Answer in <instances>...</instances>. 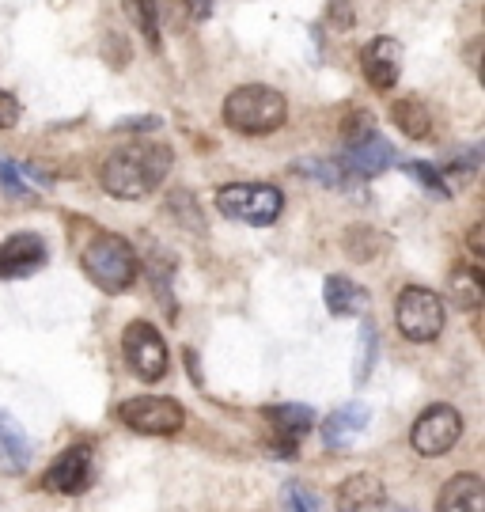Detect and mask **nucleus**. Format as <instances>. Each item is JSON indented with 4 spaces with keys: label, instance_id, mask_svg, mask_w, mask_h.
Instances as JSON below:
<instances>
[{
    "label": "nucleus",
    "instance_id": "obj_1",
    "mask_svg": "<svg viewBox=\"0 0 485 512\" xmlns=\"http://www.w3.org/2000/svg\"><path fill=\"white\" fill-rule=\"evenodd\" d=\"M167 171H171V148L137 141V145H122L110 152L99 167V183L110 198L137 202V198H148L167 179Z\"/></svg>",
    "mask_w": 485,
    "mask_h": 512
},
{
    "label": "nucleus",
    "instance_id": "obj_2",
    "mask_svg": "<svg viewBox=\"0 0 485 512\" xmlns=\"http://www.w3.org/2000/svg\"><path fill=\"white\" fill-rule=\"evenodd\" d=\"M288 103L281 92H273L266 84H247L235 88L224 99V122L239 133H273L277 126H285Z\"/></svg>",
    "mask_w": 485,
    "mask_h": 512
},
{
    "label": "nucleus",
    "instance_id": "obj_3",
    "mask_svg": "<svg viewBox=\"0 0 485 512\" xmlns=\"http://www.w3.org/2000/svg\"><path fill=\"white\" fill-rule=\"evenodd\" d=\"M84 274L103 289V293H126L129 285L137 281V255L122 236H95L84 247Z\"/></svg>",
    "mask_w": 485,
    "mask_h": 512
},
{
    "label": "nucleus",
    "instance_id": "obj_4",
    "mask_svg": "<svg viewBox=\"0 0 485 512\" xmlns=\"http://www.w3.org/2000/svg\"><path fill=\"white\" fill-rule=\"evenodd\" d=\"M281 190L266 183H228L216 190V209L228 220H243L254 228H266L281 217Z\"/></svg>",
    "mask_w": 485,
    "mask_h": 512
},
{
    "label": "nucleus",
    "instance_id": "obj_5",
    "mask_svg": "<svg viewBox=\"0 0 485 512\" xmlns=\"http://www.w3.org/2000/svg\"><path fill=\"white\" fill-rule=\"evenodd\" d=\"M395 319H398V330L410 342H436L440 330H444V300L432 293V289L410 285V289L398 293Z\"/></svg>",
    "mask_w": 485,
    "mask_h": 512
},
{
    "label": "nucleus",
    "instance_id": "obj_6",
    "mask_svg": "<svg viewBox=\"0 0 485 512\" xmlns=\"http://www.w3.org/2000/svg\"><path fill=\"white\" fill-rule=\"evenodd\" d=\"M459 437H463V414L444 403L429 406V410L414 421V433H410L414 452L417 456H429V459L448 456L451 448L459 444Z\"/></svg>",
    "mask_w": 485,
    "mask_h": 512
},
{
    "label": "nucleus",
    "instance_id": "obj_7",
    "mask_svg": "<svg viewBox=\"0 0 485 512\" xmlns=\"http://www.w3.org/2000/svg\"><path fill=\"white\" fill-rule=\"evenodd\" d=\"M118 418L126 421L133 433H144V437H171L179 433L186 414L175 399H160V395H141V399H129L122 403Z\"/></svg>",
    "mask_w": 485,
    "mask_h": 512
},
{
    "label": "nucleus",
    "instance_id": "obj_8",
    "mask_svg": "<svg viewBox=\"0 0 485 512\" xmlns=\"http://www.w3.org/2000/svg\"><path fill=\"white\" fill-rule=\"evenodd\" d=\"M353 122H357V126H353V133H349L345 167H349L353 175L376 179V175H383L387 167L395 164V152H391V145L372 129V118H368V114H364V118H353Z\"/></svg>",
    "mask_w": 485,
    "mask_h": 512
},
{
    "label": "nucleus",
    "instance_id": "obj_9",
    "mask_svg": "<svg viewBox=\"0 0 485 512\" xmlns=\"http://www.w3.org/2000/svg\"><path fill=\"white\" fill-rule=\"evenodd\" d=\"M122 346H126V361L141 380H160L167 372V346L152 323H141V319L129 323L122 334Z\"/></svg>",
    "mask_w": 485,
    "mask_h": 512
},
{
    "label": "nucleus",
    "instance_id": "obj_10",
    "mask_svg": "<svg viewBox=\"0 0 485 512\" xmlns=\"http://www.w3.org/2000/svg\"><path fill=\"white\" fill-rule=\"evenodd\" d=\"M42 486L50 494H84L91 486V448L88 444H72L69 452L50 463V471L42 475Z\"/></svg>",
    "mask_w": 485,
    "mask_h": 512
},
{
    "label": "nucleus",
    "instance_id": "obj_11",
    "mask_svg": "<svg viewBox=\"0 0 485 512\" xmlns=\"http://www.w3.org/2000/svg\"><path fill=\"white\" fill-rule=\"evenodd\" d=\"M266 421L273 425V452L281 459H292L296 456V444L315 429V410L311 406H300V403H281V406H266Z\"/></svg>",
    "mask_w": 485,
    "mask_h": 512
},
{
    "label": "nucleus",
    "instance_id": "obj_12",
    "mask_svg": "<svg viewBox=\"0 0 485 512\" xmlns=\"http://www.w3.org/2000/svg\"><path fill=\"white\" fill-rule=\"evenodd\" d=\"M360 69L376 92H391L398 84V73H402V46L395 38H372L360 54Z\"/></svg>",
    "mask_w": 485,
    "mask_h": 512
},
{
    "label": "nucleus",
    "instance_id": "obj_13",
    "mask_svg": "<svg viewBox=\"0 0 485 512\" xmlns=\"http://www.w3.org/2000/svg\"><path fill=\"white\" fill-rule=\"evenodd\" d=\"M46 262V243L42 236L19 232L8 243H0V277H27Z\"/></svg>",
    "mask_w": 485,
    "mask_h": 512
},
{
    "label": "nucleus",
    "instance_id": "obj_14",
    "mask_svg": "<svg viewBox=\"0 0 485 512\" xmlns=\"http://www.w3.org/2000/svg\"><path fill=\"white\" fill-rule=\"evenodd\" d=\"M436 512H485V482L478 475H455L436 497Z\"/></svg>",
    "mask_w": 485,
    "mask_h": 512
},
{
    "label": "nucleus",
    "instance_id": "obj_15",
    "mask_svg": "<svg viewBox=\"0 0 485 512\" xmlns=\"http://www.w3.org/2000/svg\"><path fill=\"white\" fill-rule=\"evenodd\" d=\"M387 501V490L376 475H349L338 486V512H376Z\"/></svg>",
    "mask_w": 485,
    "mask_h": 512
},
{
    "label": "nucleus",
    "instance_id": "obj_16",
    "mask_svg": "<svg viewBox=\"0 0 485 512\" xmlns=\"http://www.w3.org/2000/svg\"><path fill=\"white\" fill-rule=\"evenodd\" d=\"M27 463H31V440L12 414L0 410V471L19 475V471H27Z\"/></svg>",
    "mask_w": 485,
    "mask_h": 512
},
{
    "label": "nucleus",
    "instance_id": "obj_17",
    "mask_svg": "<svg viewBox=\"0 0 485 512\" xmlns=\"http://www.w3.org/2000/svg\"><path fill=\"white\" fill-rule=\"evenodd\" d=\"M364 425H368V410L360 403H349V406H342V410H334L323 425L326 448H349V444L364 433Z\"/></svg>",
    "mask_w": 485,
    "mask_h": 512
},
{
    "label": "nucleus",
    "instance_id": "obj_18",
    "mask_svg": "<svg viewBox=\"0 0 485 512\" xmlns=\"http://www.w3.org/2000/svg\"><path fill=\"white\" fill-rule=\"evenodd\" d=\"M326 308H330V315H364V308H368V293L360 289L357 281H349V277L334 274L326 277Z\"/></svg>",
    "mask_w": 485,
    "mask_h": 512
},
{
    "label": "nucleus",
    "instance_id": "obj_19",
    "mask_svg": "<svg viewBox=\"0 0 485 512\" xmlns=\"http://www.w3.org/2000/svg\"><path fill=\"white\" fill-rule=\"evenodd\" d=\"M391 118L398 122V129L406 133V137H414V141H421V137H429V110L421 107L417 99H398L395 107H391Z\"/></svg>",
    "mask_w": 485,
    "mask_h": 512
},
{
    "label": "nucleus",
    "instance_id": "obj_20",
    "mask_svg": "<svg viewBox=\"0 0 485 512\" xmlns=\"http://www.w3.org/2000/svg\"><path fill=\"white\" fill-rule=\"evenodd\" d=\"M482 274L478 270H470V266H459L455 274H451V296H455V304L459 308H478L482 304Z\"/></svg>",
    "mask_w": 485,
    "mask_h": 512
},
{
    "label": "nucleus",
    "instance_id": "obj_21",
    "mask_svg": "<svg viewBox=\"0 0 485 512\" xmlns=\"http://www.w3.org/2000/svg\"><path fill=\"white\" fill-rule=\"evenodd\" d=\"M376 349H379V334L376 323H364L360 327V342H357V357H353V384H364L372 376V365H376Z\"/></svg>",
    "mask_w": 485,
    "mask_h": 512
},
{
    "label": "nucleus",
    "instance_id": "obj_22",
    "mask_svg": "<svg viewBox=\"0 0 485 512\" xmlns=\"http://www.w3.org/2000/svg\"><path fill=\"white\" fill-rule=\"evenodd\" d=\"M379 247H383V236H379L376 228L353 224V228L345 232V255L353 258V262H368V258H376Z\"/></svg>",
    "mask_w": 485,
    "mask_h": 512
},
{
    "label": "nucleus",
    "instance_id": "obj_23",
    "mask_svg": "<svg viewBox=\"0 0 485 512\" xmlns=\"http://www.w3.org/2000/svg\"><path fill=\"white\" fill-rule=\"evenodd\" d=\"M126 4V16L137 23V31H144V38L156 46L160 42V16L152 8V0H122Z\"/></svg>",
    "mask_w": 485,
    "mask_h": 512
},
{
    "label": "nucleus",
    "instance_id": "obj_24",
    "mask_svg": "<svg viewBox=\"0 0 485 512\" xmlns=\"http://www.w3.org/2000/svg\"><path fill=\"white\" fill-rule=\"evenodd\" d=\"M27 179H35L31 167H16L12 160H0V186H4L12 198H27V194H31V183H27Z\"/></svg>",
    "mask_w": 485,
    "mask_h": 512
},
{
    "label": "nucleus",
    "instance_id": "obj_25",
    "mask_svg": "<svg viewBox=\"0 0 485 512\" xmlns=\"http://www.w3.org/2000/svg\"><path fill=\"white\" fill-rule=\"evenodd\" d=\"M406 175H414L421 186H429L436 198H448L451 194V186L444 183V179L436 175V167H429V164H406Z\"/></svg>",
    "mask_w": 485,
    "mask_h": 512
},
{
    "label": "nucleus",
    "instance_id": "obj_26",
    "mask_svg": "<svg viewBox=\"0 0 485 512\" xmlns=\"http://www.w3.org/2000/svg\"><path fill=\"white\" fill-rule=\"evenodd\" d=\"M296 171H300V175H315L323 186H342L345 183V175H342V167H338V164H319V160H307V164H296Z\"/></svg>",
    "mask_w": 485,
    "mask_h": 512
},
{
    "label": "nucleus",
    "instance_id": "obj_27",
    "mask_svg": "<svg viewBox=\"0 0 485 512\" xmlns=\"http://www.w3.org/2000/svg\"><path fill=\"white\" fill-rule=\"evenodd\" d=\"M152 8H156V16L163 12L167 23H179L186 16V0H152Z\"/></svg>",
    "mask_w": 485,
    "mask_h": 512
},
{
    "label": "nucleus",
    "instance_id": "obj_28",
    "mask_svg": "<svg viewBox=\"0 0 485 512\" xmlns=\"http://www.w3.org/2000/svg\"><path fill=\"white\" fill-rule=\"evenodd\" d=\"M19 122V103L8 92H0V129H12Z\"/></svg>",
    "mask_w": 485,
    "mask_h": 512
},
{
    "label": "nucleus",
    "instance_id": "obj_29",
    "mask_svg": "<svg viewBox=\"0 0 485 512\" xmlns=\"http://www.w3.org/2000/svg\"><path fill=\"white\" fill-rule=\"evenodd\" d=\"M285 501H288V509H292V512H311V501L304 497V490H300V486H288Z\"/></svg>",
    "mask_w": 485,
    "mask_h": 512
},
{
    "label": "nucleus",
    "instance_id": "obj_30",
    "mask_svg": "<svg viewBox=\"0 0 485 512\" xmlns=\"http://www.w3.org/2000/svg\"><path fill=\"white\" fill-rule=\"evenodd\" d=\"M160 126V118H129V122H122V129H156Z\"/></svg>",
    "mask_w": 485,
    "mask_h": 512
},
{
    "label": "nucleus",
    "instance_id": "obj_31",
    "mask_svg": "<svg viewBox=\"0 0 485 512\" xmlns=\"http://www.w3.org/2000/svg\"><path fill=\"white\" fill-rule=\"evenodd\" d=\"M470 247H474V255H482V228L470 232Z\"/></svg>",
    "mask_w": 485,
    "mask_h": 512
},
{
    "label": "nucleus",
    "instance_id": "obj_32",
    "mask_svg": "<svg viewBox=\"0 0 485 512\" xmlns=\"http://www.w3.org/2000/svg\"><path fill=\"white\" fill-rule=\"evenodd\" d=\"M209 12V0H198V16H205Z\"/></svg>",
    "mask_w": 485,
    "mask_h": 512
}]
</instances>
